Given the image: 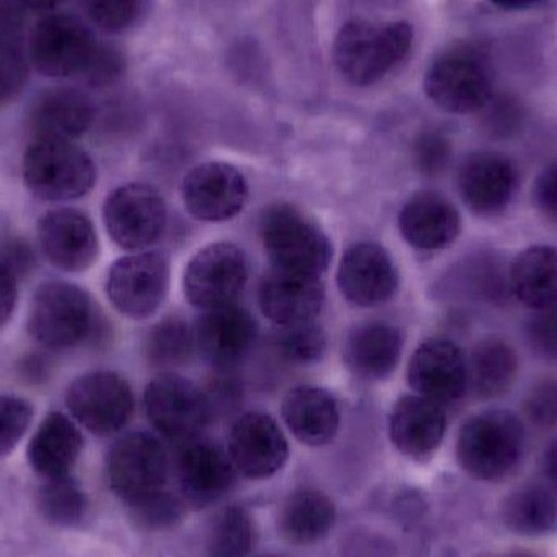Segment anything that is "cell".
I'll return each instance as SVG.
<instances>
[{"mask_svg":"<svg viewBox=\"0 0 557 557\" xmlns=\"http://www.w3.org/2000/svg\"><path fill=\"white\" fill-rule=\"evenodd\" d=\"M414 28L408 22L373 23L354 18L334 41L337 71L357 87L375 84L408 55Z\"/></svg>","mask_w":557,"mask_h":557,"instance_id":"obj_1","label":"cell"},{"mask_svg":"<svg viewBox=\"0 0 557 557\" xmlns=\"http://www.w3.org/2000/svg\"><path fill=\"white\" fill-rule=\"evenodd\" d=\"M523 448L522 421L506 409H490L465 422L458 434L457 458L474 480L497 483L516 471Z\"/></svg>","mask_w":557,"mask_h":557,"instance_id":"obj_2","label":"cell"},{"mask_svg":"<svg viewBox=\"0 0 557 557\" xmlns=\"http://www.w3.org/2000/svg\"><path fill=\"white\" fill-rule=\"evenodd\" d=\"M95 311L87 290L67 281L42 282L29 304L26 331L48 352H65L94 333Z\"/></svg>","mask_w":557,"mask_h":557,"instance_id":"obj_3","label":"cell"},{"mask_svg":"<svg viewBox=\"0 0 557 557\" xmlns=\"http://www.w3.org/2000/svg\"><path fill=\"white\" fill-rule=\"evenodd\" d=\"M23 182L48 202L84 198L97 183V166L82 147L67 140L33 139L23 153Z\"/></svg>","mask_w":557,"mask_h":557,"instance_id":"obj_4","label":"cell"},{"mask_svg":"<svg viewBox=\"0 0 557 557\" xmlns=\"http://www.w3.org/2000/svg\"><path fill=\"white\" fill-rule=\"evenodd\" d=\"M429 100L454 114L483 110L493 98L490 65L476 46L457 42L442 51L424 77Z\"/></svg>","mask_w":557,"mask_h":557,"instance_id":"obj_5","label":"cell"},{"mask_svg":"<svg viewBox=\"0 0 557 557\" xmlns=\"http://www.w3.org/2000/svg\"><path fill=\"white\" fill-rule=\"evenodd\" d=\"M261 237L274 270L320 277L330 267L333 247L326 235L294 206L264 212Z\"/></svg>","mask_w":557,"mask_h":557,"instance_id":"obj_6","label":"cell"},{"mask_svg":"<svg viewBox=\"0 0 557 557\" xmlns=\"http://www.w3.org/2000/svg\"><path fill=\"white\" fill-rule=\"evenodd\" d=\"M169 471L165 447L146 432L123 435L108 451V483L127 506L165 490Z\"/></svg>","mask_w":557,"mask_h":557,"instance_id":"obj_7","label":"cell"},{"mask_svg":"<svg viewBox=\"0 0 557 557\" xmlns=\"http://www.w3.org/2000/svg\"><path fill=\"white\" fill-rule=\"evenodd\" d=\"M65 406L78 425L107 437L126 428L134 412V393L123 376L97 370L77 376L69 385Z\"/></svg>","mask_w":557,"mask_h":557,"instance_id":"obj_8","label":"cell"},{"mask_svg":"<svg viewBox=\"0 0 557 557\" xmlns=\"http://www.w3.org/2000/svg\"><path fill=\"white\" fill-rule=\"evenodd\" d=\"M144 406L153 428L163 437L182 444L199 437L212 418L208 396L175 373H162L149 383Z\"/></svg>","mask_w":557,"mask_h":557,"instance_id":"obj_9","label":"cell"},{"mask_svg":"<svg viewBox=\"0 0 557 557\" xmlns=\"http://www.w3.org/2000/svg\"><path fill=\"white\" fill-rule=\"evenodd\" d=\"M103 222L111 240L127 251H144L162 237L166 206L146 183H127L108 195Z\"/></svg>","mask_w":557,"mask_h":557,"instance_id":"obj_10","label":"cell"},{"mask_svg":"<svg viewBox=\"0 0 557 557\" xmlns=\"http://www.w3.org/2000/svg\"><path fill=\"white\" fill-rule=\"evenodd\" d=\"M170 264L156 251L120 258L107 278V295L114 308L133 320L152 317L165 300Z\"/></svg>","mask_w":557,"mask_h":557,"instance_id":"obj_11","label":"cell"},{"mask_svg":"<svg viewBox=\"0 0 557 557\" xmlns=\"http://www.w3.org/2000/svg\"><path fill=\"white\" fill-rule=\"evenodd\" d=\"M248 281V263L244 251L234 244L221 242L202 248L186 267L183 287L193 307L214 310L237 301Z\"/></svg>","mask_w":557,"mask_h":557,"instance_id":"obj_12","label":"cell"},{"mask_svg":"<svg viewBox=\"0 0 557 557\" xmlns=\"http://www.w3.org/2000/svg\"><path fill=\"white\" fill-rule=\"evenodd\" d=\"M90 29L72 15L46 16L33 29L29 59L41 74L67 78L84 75L97 51Z\"/></svg>","mask_w":557,"mask_h":557,"instance_id":"obj_13","label":"cell"},{"mask_svg":"<svg viewBox=\"0 0 557 557\" xmlns=\"http://www.w3.org/2000/svg\"><path fill=\"white\" fill-rule=\"evenodd\" d=\"M42 257L64 273H82L94 267L100 253L97 228L85 212L74 208L52 209L38 222Z\"/></svg>","mask_w":557,"mask_h":557,"instance_id":"obj_14","label":"cell"},{"mask_svg":"<svg viewBox=\"0 0 557 557\" xmlns=\"http://www.w3.org/2000/svg\"><path fill=\"white\" fill-rule=\"evenodd\" d=\"M227 451L242 476L267 480L287 463L288 442L270 414L253 411L240 416L232 425Z\"/></svg>","mask_w":557,"mask_h":557,"instance_id":"obj_15","label":"cell"},{"mask_svg":"<svg viewBox=\"0 0 557 557\" xmlns=\"http://www.w3.org/2000/svg\"><path fill=\"white\" fill-rule=\"evenodd\" d=\"M186 211L205 222H222L240 214L247 205L248 185L235 166L208 162L189 170L183 180Z\"/></svg>","mask_w":557,"mask_h":557,"instance_id":"obj_16","label":"cell"},{"mask_svg":"<svg viewBox=\"0 0 557 557\" xmlns=\"http://www.w3.org/2000/svg\"><path fill=\"white\" fill-rule=\"evenodd\" d=\"M175 474L186 503L208 506L222 499L237 481V470L227 450L206 438L183 442L175 460Z\"/></svg>","mask_w":557,"mask_h":557,"instance_id":"obj_17","label":"cell"},{"mask_svg":"<svg viewBox=\"0 0 557 557\" xmlns=\"http://www.w3.org/2000/svg\"><path fill=\"white\" fill-rule=\"evenodd\" d=\"M458 193L465 206L480 218L503 214L516 198L519 173L507 157L476 152L458 170Z\"/></svg>","mask_w":557,"mask_h":557,"instance_id":"obj_18","label":"cell"},{"mask_svg":"<svg viewBox=\"0 0 557 557\" xmlns=\"http://www.w3.org/2000/svg\"><path fill=\"white\" fill-rule=\"evenodd\" d=\"M408 383L419 396L438 405L458 401L468 389L463 350L442 337L424 341L409 360Z\"/></svg>","mask_w":557,"mask_h":557,"instance_id":"obj_19","label":"cell"},{"mask_svg":"<svg viewBox=\"0 0 557 557\" xmlns=\"http://www.w3.org/2000/svg\"><path fill=\"white\" fill-rule=\"evenodd\" d=\"M337 284L350 304L376 307L398 290V270L385 248L372 242H360L344 253Z\"/></svg>","mask_w":557,"mask_h":557,"instance_id":"obj_20","label":"cell"},{"mask_svg":"<svg viewBox=\"0 0 557 557\" xmlns=\"http://www.w3.org/2000/svg\"><path fill=\"white\" fill-rule=\"evenodd\" d=\"M196 350L212 366L231 367L250 350L257 336V321L240 305L206 310L196 321Z\"/></svg>","mask_w":557,"mask_h":557,"instance_id":"obj_21","label":"cell"},{"mask_svg":"<svg viewBox=\"0 0 557 557\" xmlns=\"http://www.w3.org/2000/svg\"><path fill=\"white\" fill-rule=\"evenodd\" d=\"M258 304L278 326L308 323L323 308L324 287L320 277L273 268L258 288Z\"/></svg>","mask_w":557,"mask_h":557,"instance_id":"obj_22","label":"cell"},{"mask_svg":"<svg viewBox=\"0 0 557 557\" xmlns=\"http://www.w3.org/2000/svg\"><path fill=\"white\" fill-rule=\"evenodd\" d=\"M399 231L416 250L438 251L450 247L461 232V218L450 199L441 193L421 191L399 212Z\"/></svg>","mask_w":557,"mask_h":557,"instance_id":"obj_23","label":"cell"},{"mask_svg":"<svg viewBox=\"0 0 557 557\" xmlns=\"http://www.w3.org/2000/svg\"><path fill=\"white\" fill-rule=\"evenodd\" d=\"M95 120V108L84 91L59 87L42 91L29 108L33 139L75 143Z\"/></svg>","mask_w":557,"mask_h":557,"instance_id":"obj_24","label":"cell"},{"mask_svg":"<svg viewBox=\"0 0 557 557\" xmlns=\"http://www.w3.org/2000/svg\"><path fill=\"white\" fill-rule=\"evenodd\" d=\"M447 416L442 405L424 396H403L389 416V437L406 457H431L444 441Z\"/></svg>","mask_w":557,"mask_h":557,"instance_id":"obj_25","label":"cell"},{"mask_svg":"<svg viewBox=\"0 0 557 557\" xmlns=\"http://www.w3.org/2000/svg\"><path fill=\"white\" fill-rule=\"evenodd\" d=\"M84 445V435L74 419L64 412H49L29 441V467L45 481L69 478Z\"/></svg>","mask_w":557,"mask_h":557,"instance_id":"obj_26","label":"cell"},{"mask_svg":"<svg viewBox=\"0 0 557 557\" xmlns=\"http://www.w3.org/2000/svg\"><path fill=\"white\" fill-rule=\"evenodd\" d=\"M282 418L294 437L310 447L330 444L339 431L336 399L317 386L290 389L282 401Z\"/></svg>","mask_w":557,"mask_h":557,"instance_id":"obj_27","label":"cell"},{"mask_svg":"<svg viewBox=\"0 0 557 557\" xmlns=\"http://www.w3.org/2000/svg\"><path fill=\"white\" fill-rule=\"evenodd\" d=\"M403 337L396 327L369 323L356 327L344 344V360L360 379L382 380L392 375L401 357Z\"/></svg>","mask_w":557,"mask_h":557,"instance_id":"obj_28","label":"cell"},{"mask_svg":"<svg viewBox=\"0 0 557 557\" xmlns=\"http://www.w3.org/2000/svg\"><path fill=\"white\" fill-rule=\"evenodd\" d=\"M510 292L525 307L542 311L557 307V250L529 248L513 261L509 271Z\"/></svg>","mask_w":557,"mask_h":557,"instance_id":"obj_29","label":"cell"},{"mask_svg":"<svg viewBox=\"0 0 557 557\" xmlns=\"http://www.w3.org/2000/svg\"><path fill=\"white\" fill-rule=\"evenodd\" d=\"M336 520V507L326 494L317 490L292 493L278 510V533L294 545H313L330 533Z\"/></svg>","mask_w":557,"mask_h":557,"instance_id":"obj_30","label":"cell"},{"mask_svg":"<svg viewBox=\"0 0 557 557\" xmlns=\"http://www.w3.org/2000/svg\"><path fill=\"white\" fill-rule=\"evenodd\" d=\"M519 373L516 349L499 337L481 341L468 359V388L480 399H496L512 388Z\"/></svg>","mask_w":557,"mask_h":557,"instance_id":"obj_31","label":"cell"},{"mask_svg":"<svg viewBox=\"0 0 557 557\" xmlns=\"http://www.w3.org/2000/svg\"><path fill=\"white\" fill-rule=\"evenodd\" d=\"M500 513L504 525L517 535H548L557 529V494L543 484L519 487L504 500Z\"/></svg>","mask_w":557,"mask_h":557,"instance_id":"obj_32","label":"cell"},{"mask_svg":"<svg viewBox=\"0 0 557 557\" xmlns=\"http://www.w3.org/2000/svg\"><path fill=\"white\" fill-rule=\"evenodd\" d=\"M253 517L240 506L225 507L212 520L208 533V557H248L257 545Z\"/></svg>","mask_w":557,"mask_h":557,"instance_id":"obj_33","label":"cell"},{"mask_svg":"<svg viewBox=\"0 0 557 557\" xmlns=\"http://www.w3.org/2000/svg\"><path fill=\"white\" fill-rule=\"evenodd\" d=\"M195 350V331L180 318H165L147 336V359L159 369L169 370L188 362Z\"/></svg>","mask_w":557,"mask_h":557,"instance_id":"obj_34","label":"cell"},{"mask_svg":"<svg viewBox=\"0 0 557 557\" xmlns=\"http://www.w3.org/2000/svg\"><path fill=\"white\" fill-rule=\"evenodd\" d=\"M39 513L51 525L74 527L87 512L88 499L77 481L71 476L46 481L36 496Z\"/></svg>","mask_w":557,"mask_h":557,"instance_id":"obj_35","label":"cell"},{"mask_svg":"<svg viewBox=\"0 0 557 557\" xmlns=\"http://www.w3.org/2000/svg\"><path fill=\"white\" fill-rule=\"evenodd\" d=\"M461 287L465 294L487 304H504L509 298V273L503 261L496 257H480L468 261L461 273Z\"/></svg>","mask_w":557,"mask_h":557,"instance_id":"obj_36","label":"cell"},{"mask_svg":"<svg viewBox=\"0 0 557 557\" xmlns=\"http://www.w3.org/2000/svg\"><path fill=\"white\" fill-rule=\"evenodd\" d=\"M274 344L278 354L292 363L317 362L326 350V336L313 321L308 323L278 326Z\"/></svg>","mask_w":557,"mask_h":557,"instance_id":"obj_37","label":"cell"},{"mask_svg":"<svg viewBox=\"0 0 557 557\" xmlns=\"http://www.w3.org/2000/svg\"><path fill=\"white\" fill-rule=\"evenodd\" d=\"M28 75V58L18 33H0V108L18 98Z\"/></svg>","mask_w":557,"mask_h":557,"instance_id":"obj_38","label":"cell"},{"mask_svg":"<svg viewBox=\"0 0 557 557\" xmlns=\"http://www.w3.org/2000/svg\"><path fill=\"white\" fill-rule=\"evenodd\" d=\"M35 418L28 399L16 395H0V458L18 447Z\"/></svg>","mask_w":557,"mask_h":557,"instance_id":"obj_39","label":"cell"},{"mask_svg":"<svg viewBox=\"0 0 557 557\" xmlns=\"http://www.w3.org/2000/svg\"><path fill=\"white\" fill-rule=\"evenodd\" d=\"M131 516L144 529L160 530L178 522L183 516V503L163 490L139 503L131 504Z\"/></svg>","mask_w":557,"mask_h":557,"instance_id":"obj_40","label":"cell"},{"mask_svg":"<svg viewBox=\"0 0 557 557\" xmlns=\"http://www.w3.org/2000/svg\"><path fill=\"white\" fill-rule=\"evenodd\" d=\"M91 22L107 32H123L139 20L144 0H84Z\"/></svg>","mask_w":557,"mask_h":557,"instance_id":"obj_41","label":"cell"},{"mask_svg":"<svg viewBox=\"0 0 557 557\" xmlns=\"http://www.w3.org/2000/svg\"><path fill=\"white\" fill-rule=\"evenodd\" d=\"M450 157V140L438 131H425L416 140L414 160L422 175H441L447 169Z\"/></svg>","mask_w":557,"mask_h":557,"instance_id":"obj_42","label":"cell"},{"mask_svg":"<svg viewBox=\"0 0 557 557\" xmlns=\"http://www.w3.org/2000/svg\"><path fill=\"white\" fill-rule=\"evenodd\" d=\"M525 412L533 424L542 429L557 425V379L536 383L527 396Z\"/></svg>","mask_w":557,"mask_h":557,"instance_id":"obj_43","label":"cell"},{"mask_svg":"<svg viewBox=\"0 0 557 557\" xmlns=\"http://www.w3.org/2000/svg\"><path fill=\"white\" fill-rule=\"evenodd\" d=\"M527 341L536 356L557 362V307L536 311L527 323Z\"/></svg>","mask_w":557,"mask_h":557,"instance_id":"obj_44","label":"cell"},{"mask_svg":"<svg viewBox=\"0 0 557 557\" xmlns=\"http://www.w3.org/2000/svg\"><path fill=\"white\" fill-rule=\"evenodd\" d=\"M123 67L124 61L120 52L114 51L113 48L98 45L87 71L84 72V77L94 87H107L121 77Z\"/></svg>","mask_w":557,"mask_h":557,"instance_id":"obj_45","label":"cell"},{"mask_svg":"<svg viewBox=\"0 0 557 557\" xmlns=\"http://www.w3.org/2000/svg\"><path fill=\"white\" fill-rule=\"evenodd\" d=\"M484 108H487V131L494 137H509L519 129L520 123H522V111L513 101H493L491 98Z\"/></svg>","mask_w":557,"mask_h":557,"instance_id":"obj_46","label":"cell"},{"mask_svg":"<svg viewBox=\"0 0 557 557\" xmlns=\"http://www.w3.org/2000/svg\"><path fill=\"white\" fill-rule=\"evenodd\" d=\"M533 201L546 219L557 224V160L549 163L536 178Z\"/></svg>","mask_w":557,"mask_h":557,"instance_id":"obj_47","label":"cell"},{"mask_svg":"<svg viewBox=\"0 0 557 557\" xmlns=\"http://www.w3.org/2000/svg\"><path fill=\"white\" fill-rule=\"evenodd\" d=\"M18 301V277L0 260V330L12 320Z\"/></svg>","mask_w":557,"mask_h":557,"instance_id":"obj_48","label":"cell"},{"mask_svg":"<svg viewBox=\"0 0 557 557\" xmlns=\"http://www.w3.org/2000/svg\"><path fill=\"white\" fill-rule=\"evenodd\" d=\"M0 260L16 274V277H20L32 270L35 264V253L26 242L12 238L0 248Z\"/></svg>","mask_w":557,"mask_h":557,"instance_id":"obj_49","label":"cell"},{"mask_svg":"<svg viewBox=\"0 0 557 557\" xmlns=\"http://www.w3.org/2000/svg\"><path fill=\"white\" fill-rule=\"evenodd\" d=\"M18 372L23 380L38 385V383L48 379L49 372H51V362L41 354H33V356H26L22 360Z\"/></svg>","mask_w":557,"mask_h":557,"instance_id":"obj_50","label":"cell"},{"mask_svg":"<svg viewBox=\"0 0 557 557\" xmlns=\"http://www.w3.org/2000/svg\"><path fill=\"white\" fill-rule=\"evenodd\" d=\"M543 474L548 486L557 494V437L543 455Z\"/></svg>","mask_w":557,"mask_h":557,"instance_id":"obj_51","label":"cell"},{"mask_svg":"<svg viewBox=\"0 0 557 557\" xmlns=\"http://www.w3.org/2000/svg\"><path fill=\"white\" fill-rule=\"evenodd\" d=\"M18 2L26 7V9L45 12V10H52L61 5L64 0H18Z\"/></svg>","mask_w":557,"mask_h":557,"instance_id":"obj_52","label":"cell"},{"mask_svg":"<svg viewBox=\"0 0 557 557\" xmlns=\"http://www.w3.org/2000/svg\"><path fill=\"white\" fill-rule=\"evenodd\" d=\"M491 2L496 3L497 7H503V9L520 10L539 5L543 0H491Z\"/></svg>","mask_w":557,"mask_h":557,"instance_id":"obj_53","label":"cell"},{"mask_svg":"<svg viewBox=\"0 0 557 557\" xmlns=\"http://www.w3.org/2000/svg\"><path fill=\"white\" fill-rule=\"evenodd\" d=\"M494 557H539L535 555H532V553H525V552H510V553H504V555H497Z\"/></svg>","mask_w":557,"mask_h":557,"instance_id":"obj_54","label":"cell"},{"mask_svg":"<svg viewBox=\"0 0 557 557\" xmlns=\"http://www.w3.org/2000/svg\"><path fill=\"white\" fill-rule=\"evenodd\" d=\"M267 557H281V556H267Z\"/></svg>","mask_w":557,"mask_h":557,"instance_id":"obj_55","label":"cell"}]
</instances>
